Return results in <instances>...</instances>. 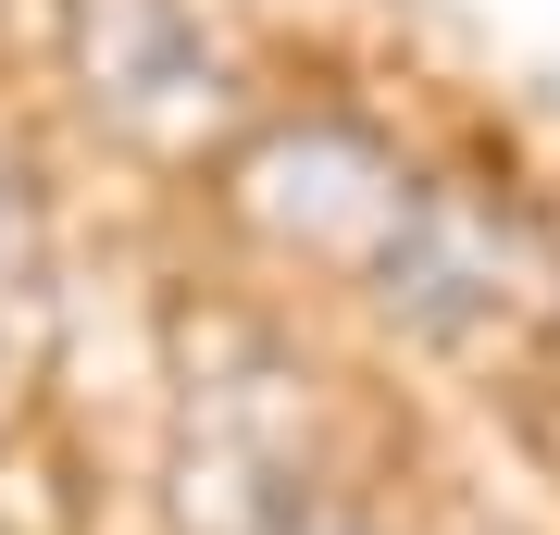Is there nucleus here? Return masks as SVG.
<instances>
[]
</instances>
